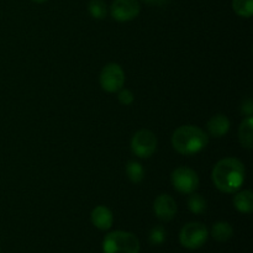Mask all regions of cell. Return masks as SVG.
I'll return each instance as SVG.
<instances>
[{"instance_id":"obj_1","label":"cell","mask_w":253,"mask_h":253,"mask_svg":"<svg viewBox=\"0 0 253 253\" xmlns=\"http://www.w3.org/2000/svg\"><path fill=\"white\" fill-rule=\"evenodd\" d=\"M211 178L220 192L232 194L244 185L246 169L244 163L237 158H224L215 165Z\"/></svg>"},{"instance_id":"obj_2","label":"cell","mask_w":253,"mask_h":253,"mask_svg":"<svg viewBox=\"0 0 253 253\" xmlns=\"http://www.w3.org/2000/svg\"><path fill=\"white\" fill-rule=\"evenodd\" d=\"M172 146L178 153L193 156L202 152L209 143V136L204 130L194 125L178 127L172 135Z\"/></svg>"},{"instance_id":"obj_3","label":"cell","mask_w":253,"mask_h":253,"mask_svg":"<svg viewBox=\"0 0 253 253\" xmlns=\"http://www.w3.org/2000/svg\"><path fill=\"white\" fill-rule=\"evenodd\" d=\"M140 241L132 232H109L103 240V253H138Z\"/></svg>"},{"instance_id":"obj_4","label":"cell","mask_w":253,"mask_h":253,"mask_svg":"<svg viewBox=\"0 0 253 253\" xmlns=\"http://www.w3.org/2000/svg\"><path fill=\"white\" fill-rule=\"evenodd\" d=\"M209 231L207 226L200 222H189L184 225L179 232V242L188 250L200 249L207 242Z\"/></svg>"},{"instance_id":"obj_5","label":"cell","mask_w":253,"mask_h":253,"mask_svg":"<svg viewBox=\"0 0 253 253\" xmlns=\"http://www.w3.org/2000/svg\"><path fill=\"white\" fill-rule=\"evenodd\" d=\"M173 188L182 194H192L199 187V177L197 172L189 167L175 168L170 175Z\"/></svg>"},{"instance_id":"obj_6","label":"cell","mask_w":253,"mask_h":253,"mask_svg":"<svg viewBox=\"0 0 253 253\" xmlns=\"http://www.w3.org/2000/svg\"><path fill=\"white\" fill-rule=\"evenodd\" d=\"M157 150V137L150 130H140L131 138V151L138 158H150Z\"/></svg>"},{"instance_id":"obj_7","label":"cell","mask_w":253,"mask_h":253,"mask_svg":"<svg viewBox=\"0 0 253 253\" xmlns=\"http://www.w3.org/2000/svg\"><path fill=\"white\" fill-rule=\"evenodd\" d=\"M100 85L108 93H116L125 84V72L118 63H109L101 69Z\"/></svg>"},{"instance_id":"obj_8","label":"cell","mask_w":253,"mask_h":253,"mask_svg":"<svg viewBox=\"0 0 253 253\" xmlns=\"http://www.w3.org/2000/svg\"><path fill=\"white\" fill-rule=\"evenodd\" d=\"M141 11L137 0H114L110 6V14L119 22H127L135 20Z\"/></svg>"},{"instance_id":"obj_9","label":"cell","mask_w":253,"mask_h":253,"mask_svg":"<svg viewBox=\"0 0 253 253\" xmlns=\"http://www.w3.org/2000/svg\"><path fill=\"white\" fill-rule=\"evenodd\" d=\"M153 211L161 221H170L177 215V203L170 195L161 194L153 202Z\"/></svg>"},{"instance_id":"obj_10","label":"cell","mask_w":253,"mask_h":253,"mask_svg":"<svg viewBox=\"0 0 253 253\" xmlns=\"http://www.w3.org/2000/svg\"><path fill=\"white\" fill-rule=\"evenodd\" d=\"M90 219L94 226L101 231H106V230L110 229L114 222L113 212L109 208L104 207V205L94 208L90 214Z\"/></svg>"},{"instance_id":"obj_11","label":"cell","mask_w":253,"mask_h":253,"mask_svg":"<svg viewBox=\"0 0 253 253\" xmlns=\"http://www.w3.org/2000/svg\"><path fill=\"white\" fill-rule=\"evenodd\" d=\"M208 132L210 136L215 138L224 137L227 135L230 130V120L227 119L226 115L224 114H216L207 124Z\"/></svg>"},{"instance_id":"obj_12","label":"cell","mask_w":253,"mask_h":253,"mask_svg":"<svg viewBox=\"0 0 253 253\" xmlns=\"http://www.w3.org/2000/svg\"><path fill=\"white\" fill-rule=\"evenodd\" d=\"M239 140L242 147L251 150L253 145V119L252 116H247L244 119L239 128Z\"/></svg>"},{"instance_id":"obj_13","label":"cell","mask_w":253,"mask_h":253,"mask_svg":"<svg viewBox=\"0 0 253 253\" xmlns=\"http://www.w3.org/2000/svg\"><path fill=\"white\" fill-rule=\"evenodd\" d=\"M234 205L237 211L251 214L253 211V194L251 190H242L234 197Z\"/></svg>"},{"instance_id":"obj_14","label":"cell","mask_w":253,"mask_h":253,"mask_svg":"<svg viewBox=\"0 0 253 253\" xmlns=\"http://www.w3.org/2000/svg\"><path fill=\"white\" fill-rule=\"evenodd\" d=\"M232 235H234V229H232V226L229 222L217 221L216 224L212 225L211 236L217 242L227 241V240L231 239Z\"/></svg>"},{"instance_id":"obj_15","label":"cell","mask_w":253,"mask_h":253,"mask_svg":"<svg viewBox=\"0 0 253 253\" xmlns=\"http://www.w3.org/2000/svg\"><path fill=\"white\" fill-rule=\"evenodd\" d=\"M126 174L127 178L135 184H138L145 178V170H143L142 165L137 161H128L126 165Z\"/></svg>"},{"instance_id":"obj_16","label":"cell","mask_w":253,"mask_h":253,"mask_svg":"<svg viewBox=\"0 0 253 253\" xmlns=\"http://www.w3.org/2000/svg\"><path fill=\"white\" fill-rule=\"evenodd\" d=\"M188 208L190 211L195 215H202L207 211L208 203L205 198H203L200 194L197 193H192L189 194V199H188Z\"/></svg>"},{"instance_id":"obj_17","label":"cell","mask_w":253,"mask_h":253,"mask_svg":"<svg viewBox=\"0 0 253 253\" xmlns=\"http://www.w3.org/2000/svg\"><path fill=\"white\" fill-rule=\"evenodd\" d=\"M232 9L239 16L249 19L253 15V0H232Z\"/></svg>"},{"instance_id":"obj_18","label":"cell","mask_w":253,"mask_h":253,"mask_svg":"<svg viewBox=\"0 0 253 253\" xmlns=\"http://www.w3.org/2000/svg\"><path fill=\"white\" fill-rule=\"evenodd\" d=\"M89 14L96 20L105 19L106 14H108V7L103 0H90L88 5Z\"/></svg>"},{"instance_id":"obj_19","label":"cell","mask_w":253,"mask_h":253,"mask_svg":"<svg viewBox=\"0 0 253 253\" xmlns=\"http://www.w3.org/2000/svg\"><path fill=\"white\" fill-rule=\"evenodd\" d=\"M166 237H167V232H166L165 227L158 225L151 229L150 235H148V241L153 246H158V245H162L166 241Z\"/></svg>"},{"instance_id":"obj_20","label":"cell","mask_w":253,"mask_h":253,"mask_svg":"<svg viewBox=\"0 0 253 253\" xmlns=\"http://www.w3.org/2000/svg\"><path fill=\"white\" fill-rule=\"evenodd\" d=\"M118 99L123 105H131L133 103V99H135V95L131 90L128 89H120L118 94Z\"/></svg>"},{"instance_id":"obj_21","label":"cell","mask_w":253,"mask_h":253,"mask_svg":"<svg viewBox=\"0 0 253 253\" xmlns=\"http://www.w3.org/2000/svg\"><path fill=\"white\" fill-rule=\"evenodd\" d=\"M241 110H242V113L245 114V115L252 116V114H253V103H252L251 99H246V100L242 103Z\"/></svg>"},{"instance_id":"obj_22","label":"cell","mask_w":253,"mask_h":253,"mask_svg":"<svg viewBox=\"0 0 253 253\" xmlns=\"http://www.w3.org/2000/svg\"><path fill=\"white\" fill-rule=\"evenodd\" d=\"M141 1L146 2L148 5H157V6H162V5L167 4L169 0H141Z\"/></svg>"},{"instance_id":"obj_23","label":"cell","mask_w":253,"mask_h":253,"mask_svg":"<svg viewBox=\"0 0 253 253\" xmlns=\"http://www.w3.org/2000/svg\"><path fill=\"white\" fill-rule=\"evenodd\" d=\"M31 1H34V2H37V4H43V2L48 1V0H31Z\"/></svg>"}]
</instances>
